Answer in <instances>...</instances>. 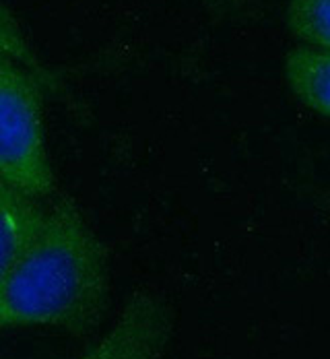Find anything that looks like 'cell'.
<instances>
[{
    "label": "cell",
    "mask_w": 330,
    "mask_h": 359,
    "mask_svg": "<svg viewBox=\"0 0 330 359\" xmlns=\"http://www.w3.org/2000/svg\"><path fill=\"white\" fill-rule=\"evenodd\" d=\"M283 76L299 104L330 120V52L305 46L289 50Z\"/></svg>",
    "instance_id": "cell-5"
},
{
    "label": "cell",
    "mask_w": 330,
    "mask_h": 359,
    "mask_svg": "<svg viewBox=\"0 0 330 359\" xmlns=\"http://www.w3.org/2000/svg\"><path fill=\"white\" fill-rule=\"evenodd\" d=\"M285 23L301 46L330 52V0H287Z\"/></svg>",
    "instance_id": "cell-6"
},
{
    "label": "cell",
    "mask_w": 330,
    "mask_h": 359,
    "mask_svg": "<svg viewBox=\"0 0 330 359\" xmlns=\"http://www.w3.org/2000/svg\"><path fill=\"white\" fill-rule=\"evenodd\" d=\"M108 297V250L73 198L62 196L0 279V330L37 326L87 337L104 320Z\"/></svg>",
    "instance_id": "cell-1"
},
{
    "label": "cell",
    "mask_w": 330,
    "mask_h": 359,
    "mask_svg": "<svg viewBox=\"0 0 330 359\" xmlns=\"http://www.w3.org/2000/svg\"><path fill=\"white\" fill-rule=\"evenodd\" d=\"M174 337V312L151 289L132 293L111 328L78 359H163Z\"/></svg>",
    "instance_id": "cell-3"
},
{
    "label": "cell",
    "mask_w": 330,
    "mask_h": 359,
    "mask_svg": "<svg viewBox=\"0 0 330 359\" xmlns=\"http://www.w3.org/2000/svg\"><path fill=\"white\" fill-rule=\"evenodd\" d=\"M43 79L0 58V182L32 196L56 188L43 130Z\"/></svg>",
    "instance_id": "cell-2"
},
{
    "label": "cell",
    "mask_w": 330,
    "mask_h": 359,
    "mask_svg": "<svg viewBox=\"0 0 330 359\" xmlns=\"http://www.w3.org/2000/svg\"><path fill=\"white\" fill-rule=\"evenodd\" d=\"M0 58L15 60L50 83V71L37 58L34 46L23 34V27L4 2H0Z\"/></svg>",
    "instance_id": "cell-7"
},
{
    "label": "cell",
    "mask_w": 330,
    "mask_h": 359,
    "mask_svg": "<svg viewBox=\"0 0 330 359\" xmlns=\"http://www.w3.org/2000/svg\"><path fill=\"white\" fill-rule=\"evenodd\" d=\"M43 217L46 209L37 198L0 182V279L34 240Z\"/></svg>",
    "instance_id": "cell-4"
}]
</instances>
